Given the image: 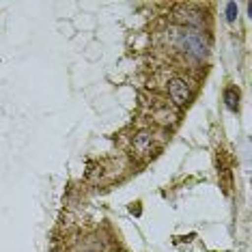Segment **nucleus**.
Returning a JSON list of instances; mask_svg holds the SVG:
<instances>
[{"mask_svg": "<svg viewBox=\"0 0 252 252\" xmlns=\"http://www.w3.org/2000/svg\"><path fill=\"white\" fill-rule=\"evenodd\" d=\"M168 95H170V99L175 101V106H179V108L188 106L192 99L190 84H188L183 78H173L168 82Z\"/></svg>", "mask_w": 252, "mask_h": 252, "instance_id": "nucleus-3", "label": "nucleus"}, {"mask_svg": "<svg viewBox=\"0 0 252 252\" xmlns=\"http://www.w3.org/2000/svg\"><path fill=\"white\" fill-rule=\"evenodd\" d=\"M177 43H179L181 50H186L194 59H205L207 56V39L200 31H192V28H181L177 32Z\"/></svg>", "mask_w": 252, "mask_h": 252, "instance_id": "nucleus-1", "label": "nucleus"}, {"mask_svg": "<svg viewBox=\"0 0 252 252\" xmlns=\"http://www.w3.org/2000/svg\"><path fill=\"white\" fill-rule=\"evenodd\" d=\"M224 104H226V108H228V110H237V108H239V91L237 89H226L224 91Z\"/></svg>", "mask_w": 252, "mask_h": 252, "instance_id": "nucleus-5", "label": "nucleus"}, {"mask_svg": "<svg viewBox=\"0 0 252 252\" xmlns=\"http://www.w3.org/2000/svg\"><path fill=\"white\" fill-rule=\"evenodd\" d=\"M173 20L177 24H181V28H192V31H200L205 26V20H203V13L196 11L190 4H181L173 11Z\"/></svg>", "mask_w": 252, "mask_h": 252, "instance_id": "nucleus-2", "label": "nucleus"}, {"mask_svg": "<svg viewBox=\"0 0 252 252\" xmlns=\"http://www.w3.org/2000/svg\"><path fill=\"white\" fill-rule=\"evenodd\" d=\"M237 2H228L226 4V22H235V18H237Z\"/></svg>", "mask_w": 252, "mask_h": 252, "instance_id": "nucleus-6", "label": "nucleus"}, {"mask_svg": "<svg viewBox=\"0 0 252 252\" xmlns=\"http://www.w3.org/2000/svg\"><path fill=\"white\" fill-rule=\"evenodd\" d=\"M151 142H153V134L151 131H140V134L134 136V149L138 156H149V151H151Z\"/></svg>", "mask_w": 252, "mask_h": 252, "instance_id": "nucleus-4", "label": "nucleus"}]
</instances>
